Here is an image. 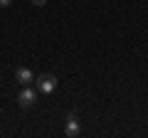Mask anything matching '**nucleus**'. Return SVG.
I'll return each instance as SVG.
<instances>
[{
  "label": "nucleus",
  "instance_id": "obj_6",
  "mask_svg": "<svg viewBox=\"0 0 148 138\" xmlns=\"http://www.w3.org/2000/svg\"><path fill=\"white\" fill-rule=\"evenodd\" d=\"M10 3H12V0H0V5H3V8H8Z\"/></svg>",
  "mask_w": 148,
  "mask_h": 138
},
{
  "label": "nucleus",
  "instance_id": "obj_4",
  "mask_svg": "<svg viewBox=\"0 0 148 138\" xmlns=\"http://www.w3.org/2000/svg\"><path fill=\"white\" fill-rule=\"evenodd\" d=\"M64 133H67L69 138L79 136V118H77V116H72V113L67 116V128H64Z\"/></svg>",
  "mask_w": 148,
  "mask_h": 138
},
{
  "label": "nucleus",
  "instance_id": "obj_3",
  "mask_svg": "<svg viewBox=\"0 0 148 138\" xmlns=\"http://www.w3.org/2000/svg\"><path fill=\"white\" fill-rule=\"evenodd\" d=\"M35 101H37V96H35V91H32L30 86H25V89H22L20 94H17V104H20L22 109L32 106V104H35Z\"/></svg>",
  "mask_w": 148,
  "mask_h": 138
},
{
  "label": "nucleus",
  "instance_id": "obj_1",
  "mask_svg": "<svg viewBox=\"0 0 148 138\" xmlns=\"http://www.w3.org/2000/svg\"><path fill=\"white\" fill-rule=\"evenodd\" d=\"M35 86H37L40 94H52L57 89V77L54 74H40V77H35Z\"/></svg>",
  "mask_w": 148,
  "mask_h": 138
},
{
  "label": "nucleus",
  "instance_id": "obj_2",
  "mask_svg": "<svg viewBox=\"0 0 148 138\" xmlns=\"http://www.w3.org/2000/svg\"><path fill=\"white\" fill-rule=\"evenodd\" d=\"M15 81L22 84V86H32V84H35V74H32L27 67H17L15 69Z\"/></svg>",
  "mask_w": 148,
  "mask_h": 138
},
{
  "label": "nucleus",
  "instance_id": "obj_5",
  "mask_svg": "<svg viewBox=\"0 0 148 138\" xmlns=\"http://www.w3.org/2000/svg\"><path fill=\"white\" fill-rule=\"evenodd\" d=\"M30 3H35V5L40 8V5H45V3H47V0H30Z\"/></svg>",
  "mask_w": 148,
  "mask_h": 138
}]
</instances>
